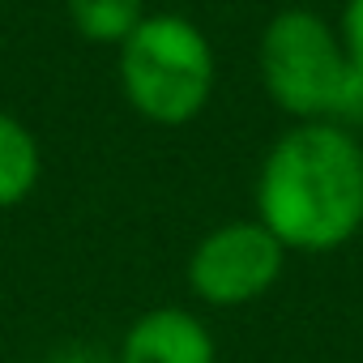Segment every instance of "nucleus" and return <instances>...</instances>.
<instances>
[{"instance_id": "obj_1", "label": "nucleus", "mask_w": 363, "mask_h": 363, "mask_svg": "<svg viewBox=\"0 0 363 363\" xmlns=\"http://www.w3.org/2000/svg\"><path fill=\"white\" fill-rule=\"evenodd\" d=\"M257 223L286 252H333L363 227V145L350 128H286L257 175Z\"/></svg>"}, {"instance_id": "obj_2", "label": "nucleus", "mask_w": 363, "mask_h": 363, "mask_svg": "<svg viewBox=\"0 0 363 363\" xmlns=\"http://www.w3.org/2000/svg\"><path fill=\"white\" fill-rule=\"evenodd\" d=\"M120 90L150 124L179 128L197 120L214 94V48L206 30L179 13H145L120 43Z\"/></svg>"}, {"instance_id": "obj_3", "label": "nucleus", "mask_w": 363, "mask_h": 363, "mask_svg": "<svg viewBox=\"0 0 363 363\" xmlns=\"http://www.w3.org/2000/svg\"><path fill=\"white\" fill-rule=\"evenodd\" d=\"M265 94L295 116L299 124L325 120L337 124L342 99L354 82V65L337 39V30L312 9H282L257 48Z\"/></svg>"}, {"instance_id": "obj_4", "label": "nucleus", "mask_w": 363, "mask_h": 363, "mask_svg": "<svg viewBox=\"0 0 363 363\" xmlns=\"http://www.w3.org/2000/svg\"><path fill=\"white\" fill-rule=\"evenodd\" d=\"M282 265H286V248L257 218H240V223L214 227L193 248L189 286L197 299L214 308H240L274 291V282L282 278Z\"/></svg>"}, {"instance_id": "obj_5", "label": "nucleus", "mask_w": 363, "mask_h": 363, "mask_svg": "<svg viewBox=\"0 0 363 363\" xmlns=\"http://www.w3.org/2000/svg\"><path fill=\"white\" fill-rule=\"evenodd\" d=\"M214 333L184 308H154L137 316L120 342L116 363H214Z\"/></svg>"}, {"instance_id": "obj_6", "label": "nucleus", "mask_w": 363, "mask_h": 363, "mask_svg": "<svg viewBox=\"0 0 363 363\" xmlns=\"http://www.w3.org/2000/svg\"><path fill=\"white\" fill-rule=\"evenodd\" d=\"M39 171H43V154L35 133L18 116L0 111V210L22 206L39 184Z\"/></svg>"}, {"instance_id": "obj_7", "label": "nucleus", "mask_w": 363, "mask_h": 363, "mask_svg": "<svg viewBox=\"0 0 363 363\" xmlns=\"http://www.w3.org/2000/svg\"><path fill=\"white\" fill-rule=\"evenodd\" d=\"M69 22L77 26L82 39L90 43H124L141 18H145V0H65Z\"/></svg>"}, {"instance_id": "obj_8", "label": "nucleus", "mask_w": 363, "mask_h": 363, "mask_svg": "<svg viewBox=\"0 0 363 363\" xmlns=\"http://www.w3.org/2000/svg\"><path fill=\"white\" fill-rule=\"evenodd\" d=\"M337 39L350 56V65L363 73V0H346L342 9V26H337Z\"/></svg>"}, {"instance_id": "obj_9", "label": "nucleus", "mask_w": 363, "mask_h": 363, "mask_svg": "<svg viewBox=\"0 0 363 363\" xmlns=\"http://www.w3.org/2000/svg\"><path fill=\"white\" fill-rule=\"evenodd\" d=\"M43 363H94V354H56V359H43Z\"/></svg>"}]
</instances>
